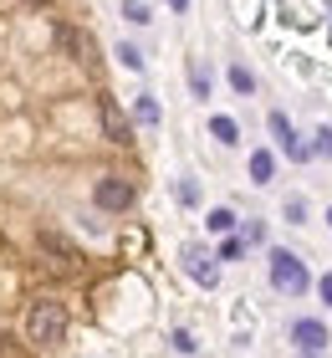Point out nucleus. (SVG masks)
Instances as JSON below:
<instances>
[{"label": "nucleus", "instance_id": "5", "mask_svg": "<svg viewBox=\"0 0 332 358\" xmlns=\"http://www.w3.org/2000/svg\"><path fill=\"white\" fill-rule=\"evenodd\" d=\"M57 46H62L72 62H82V67H92V62H97L92 36H87V31H77V26H66V21H57Z\"/></svg>", "mask_w": 332, "mask_h": 358}, {"label": "nucleus", "instance_id": "25", "mask_svg": "<svg viewBox=\"0 0 332 358\" xmlns=\"http://www.w3.org/2000/svg\"><path fill=\"white\" fill-rule=\"evenodd\" d=\"M169 6H174V10H189V0H169Z\"/></svg>", "mask_w": 332, "mask_h": 358}, {"label": "nucleus", "instance_id": "11", "mask_svg": "<svg viewBox=\"0 0 332 358\" xmlns=\"http://www.w3.org/2000/svg\"><path fill=\"white\" fill-rule=\"evenodd\" d=\"M210 138L225 143V149H236V143H240V123L225 118V113H215V118H210Z\"/></svg>", "mask_w": 332, "mask_h": 358}, {"label": "nucleus", "instance_id": "9", "mask_svg": "<svg viewBox=\"0 0 332 358\" xmlns=\"http://www.w3.org/2000/svg\"><path fill=\"white\" fill-rule=\"evenodd\" d=\"M291 338H296V348H302V353H322V348H327V322L296 317V322H291Z\"/></svg>", "mask_w": 332, "mask_h": 358}, {"label": "nucleus", "instance_id": "3", "mask_svg": "<svg viewBox=\"0 0 332 358\" xmlns=\"http://www.w3.org/2000/svg\"><path fill=\"white\" fill-rule=\"evenodd\" d=\"M133 200H138V189H133V179H123V174H103V179L92 185V205L108 210V215L133 210Z\"/></svg>", "mask_w": 332, "mask_h": 358}, {"label": "nucleus", "instance_id": "13", "mask_svg": "<svg viewBox=\"0 0 332 358\" xmlns=\"http://www.w3.org/2000/svg\"><path fill=\"white\" fill-rule=\"evenodd\" d=\"M133 118H138V123H148V128H154V123L164 118V108H159V97H154V92H138V103H133Z\"/></svg>", "mask_w": 332, "mask_h": 358}, {"label": "nucleus", "instance_id": "15", "mask_svg": "<svg viewBox=\"0 0 332 358\" xmlns=\"http://www.w3.org/2000/svg\"><path fill=\"white\" fill-rule=\"evenodd\" d=\"M118 62H123L128 72H143V52H138L133 41H118Z\"/></svg>", "mask_w": 332, "mask_h": 358}, {"label": "nucleus", "instance_id": "18", "mask_svg": "<svg viewBox=\"0 0 332 358\" xmlns=\"http://www.w3.org/2000/svg\"><path fill=\"white\" fill-rule=\"evenodd\" d=\"M174 194H179V205H199V185H194V179H179Z\"/></svg>", "mask_w": 332, "mask_h": 358}, {"label": "nucleus", "instance_id": "21", "mask_svg": "<svg viewBox=\"0 0 332 358\" xmlns=\"http://www.w3.org/2000/svg\"><path fill=\"white\" fill-rule=\"evenodd\" d=\"M205 92H210V72L194 67V97H205Z\"/></svg>", "mask_w": 332, "mask_h": 358}, {"label": "nucleus", "instance_id": "17", "mask_svg": "<svg viewBox=\"0 0 332 358\" xmlns=\"http://www.w3.org/2000/svg\"><path fill=\"white\" fill-rule=\"evenodd\" d=\"M123 15L133 26H148V6H143V0H123Z\"/></svg>", "mask_w": 332, "mask_h": 358}, {"label": "nucleus", "instance_id": "10", "mask_svg": "<svg viewBox=\"0 0 332 358\" xmlns=\"http://www.w3.org/2000/svg\"><path fill=\"white\" fill-rule=\"evenodd\" d=\"M245 169H251V185H271V179H276V154L271 149H256Z\"/></svg>", "mask_w": 332, "mask_h": 358}, {"label": "nucleus", "instance_id": "20", "mask_svg": "<svg viewBox=\"0 0 332 358\" xmlns=\"http://www.w3.org/2000/svg\"><path fill=\"white\" fill-rule=\"evenodd\" d=\"M287 220L291 225H307V200H296V194H291V200H287Z\"/></svg>", "mask_w": 332, "mask_h": 358}, {"label": "nucleus", "instance_id": "24", "mask_svg": "<svg viewBox=\"0 0 332 358\" xmlns=\"http://www.w3.org/2000/svg\"><path fill=\"white\" fill-rule=\"evenodd\" d=\"M26 6H36V10H46V6H52V0H26Z\"/></svg>", "mask_w": 332, "mask_h": 358}, {"label": "nucleus", "instance_id": "26", "mask_svg": "<svg viewBox=\"0 0 332 358\" xmlns=\"http://www.w3.org/2000/svg\"><path fill=\"white\" fill-rule=\"evenodd\" d=\"M327 225H332V210H327Z\"/></svg>", "mask_w": 332, "mask_h": 358}, {"label": "nucleus", "instance_id": "23", "mask_svg": "<svg viewBox=\"0 0 332 358\" xmlns=\"http://www.w3.org/2000/svg\"><path fill=\"white\" fill-rule=\"evenodd\" d=\"M317 292H322V302L332 307V271H327V276H322V282H317Z\"/></svg>", "mask_w": 332, "mask_h": 358}, {"label": "nucleus", "instance_id": "12", "mask_svg": "<svg viewBox=\"0 0 332 358\" xmlns=\"http://www.w3.org/2000/svg\"><path fill=\"white\" fill-rule=\"evenodd\" d=\"M205 225H210V231H220V236H236V225H240V215H236V210H230V205H215Z\"/></svg>", "mask_w": 332, "mask_h": 358}, {"label": "nucleus", "instance_id": "16", "mask_svg": "<svg viewBox=\"0 0 332 358\" xmlns=\"http://www.w3.org/2000/svg\"><path fill=\"white\" fill-rule=\"evenodd\" d=\"M240 251H245V241L240 236H225L220 251H215V262H240Z\"/></svg>", "mask_w": 332, "mask_h": 358}, {"label": "nucleus", "instance_id": "19", "mask_svg": "<svg viewBox=\"0 0 332 358\" xmlns=\"http://www.w3.org/2000/svg\"><path fill=\"white\" fill-rule=\"evenodd\" d=\"M312 154H317V159H332V128H327V123L317 128V143H312Z\"/></svg>", "mask_w": 332, "mask_h": 358}, {"label": "nucleus", "instance_id": "14", "mask_svg": "<svg viewBox=\"0 0 332 358\" xmlns=\"http://www.w3.org/2000/svg\"><path fill=\"white\" fill-rule=\"evenodd\" d=\"M230 87H236V92H256V72L236 62V67H230Z\"/></svg>", "mask_w": 332, "mask_h": 358}, {"label": "nucleus", "instance_id": "2", "mask_svg": "<svg viewBox=\"0 0 332 358\" xmlns=\"http://www.w3.org/2000/svg\"><path fill=\"white\" fill-rule=\"evenodd\" d=\"M266 266H271V287H276V292H287V297H302V292L312 287L307 266L296 262V256H291L287 246H271V256H266Z\"/></svg>", "mask_w": 332, "mask_h": 358}, {"label": "nucleus", "instance_id": "22", "mask_svg": "<svg viewBox=\"0 0 332 358\" xmlns=\"http://www.w3.org/2000/svg\"><path fill=\"white\" fill-rule=\"evenodd\" d=\"M174 348H179V353H194V333L179 328V333H174Z\"/></svg>", "mask_w": 332, "mask_h": 358}, {"label": "nucleus", "instance_id": "4", "mask_svg": "<svg viewBox=\"0 0 332 358\" xmlns=\"http://www.w3.org/2000/svg\"><path fill=\"white\" fill-rule=\"evenodd\" d=\"M266 123H271V134H276V143H281V154H287L291 164H307V159H312V149H307L302 138H296V128H291V118H287V113H271Z\"/></svg>", "mask_w": 332, "mask_h": 358}, {"label": "nucleus", "instance_id": "7", "mask_svg": "<svg viewBox=\"0 0 332 358\" xmlns=\"http://www.w3.org/2000/svg\"><path fill=\"white\" fill-rule=\"evenodd\" d=\"M41 251L52 256V266H57V271H77V266H82L77 246H72L66 236H57V231H41Z\"/></svg>", "mask_w": 332, "mask_h": 358}, {"label": "nucleus", "instance_id": "8", "mask_svg": "<svg viewBox=\"0 0 332 358\" xmlns=\"http://www.w3.org/2000/svg\"><path fill=\"white\" fill-rule=\"evenodd\" d=\"M185 271L194 276L199 287H215V282H220V266H215V256H210L205 246H185Z\"/></svg>", "mask_w": 332, "mask_h": 358}, {"label": "nucleus", "instance_id": "6", "mask_svg": "<svg viewBox=\"0 0 332 358\" xmlns=\"http://www.w3.org/2000/svg\"><path fill=\"white\" fill-rule=\"evenodd\" d=\"M97 113H103V134H108L113 143H118V149H128V143H133V123H128L123 113H118V103H113L108 92L97 97Z\"/></svg>", "mask_w": 332, "mask_h": 358}, {"label": "nucleus", "instance_id": "1", "mask_svg": "<svg viewBox=\"0 0 332 358\" xmlns=\"http://www.w3.org/2000/svg\"><path fill=\"white\" fill-rule=\"evenodd\" d=\"M66 328H72V317H66V302L57 297H36L26 307V338H31V348H41V353H52L66 343Z\"/></svg>", "mask_w": 332, "mask_h": 358}]
</instances>
